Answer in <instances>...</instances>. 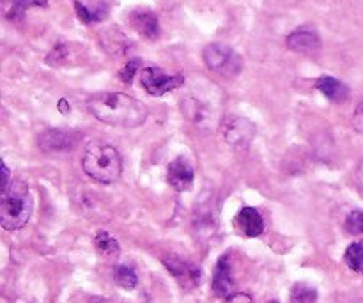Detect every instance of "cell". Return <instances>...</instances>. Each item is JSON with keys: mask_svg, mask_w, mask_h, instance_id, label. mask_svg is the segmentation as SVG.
Segmentation results:
<instances>
[{"mask_svg": "<svg viewBox=\"0 0 363 303\" xmlns=\"http://www.w3.org/2000/svg\"><path fill=\"white\" fill-rule=\"evenodd\" d=\"M89 110L101 123L119 128H138L147 119V109L124 92H101L89 99Z\"/></svg>", "mask_w": 363, "mask_h": 303, "instance_id": "7a4b0ae2", "label": "cell"}, {"mask_svg": "<svg viewBox=\"0 0 363 303\" xmlns=\"http://www.w3.org/2000/svg\"><path fill=\"white\" fill-rule=\"evenodd\" d=\"M287 46L293 52L312 55V53H318L321 50V38H319V34L315 31L300 28V31H294L293 34H289Z\"/></svg>", "mask_w": 363, "mask_h": 303, "instance_id": "8fae6325", "label": "cell"}, {"mask_svg": "<svg viewBox=\"0 0 363 303\" xmlns=\"http://www.w3.org/2000/svg\"><path fill=\"white\" fill-rule=\"evenodd\" d=\"M82 135L73 130H45L38 138V144L43 151L60 153L69 151L80 142Z\"/></svg>", "mask_w": 363, "mask_h": 303, "instance_id": "ba28073f", "label": "cell"}, {"mask_svg": "<svg viewBox=\"0 0 363 303\" xmlns=\"http://www.w3.org/2000/svg\"><path fill=\"white\" fill-rule=\"evenodd\" d=\"M82 169L91 180L103 184H112L123 174V158L113 145L92 142L84 153Z\"/></svg>", "mask_w": 363, "mask_h": 303, "instance_id": "3957f363", "label": "cell"}, {"mask_svg": "<svg viewBox=\"0 0 363 303\" xmlns=\"http://www.w3.org/2000/svg\"><path fill=\"white\" fill-rule=\"evenodd\" d=\"M236 227L247 238H255L261 236L262 231H264V220L257 209L243 208L236 216Z\"/></svg>", "mask_w": 363, "mask_h": 303, "instance_id": "4fadbf2b", "label": "cell"}, {"mask_svg": "<svg viewBox=\"0 0 363 303\" xmlns=\"http://www.w3.org/2000/svg\"><path fill=\"white\" fill-rule=\"evenodd\" d=\"M113 280H116L117 286L123 287V290H135L138 284L137 273L131 268H128V266H119V268H116V272H113Z\"/></svg>", "mask_w": 363, "mask_h": 303, "instance_id": "d6986e66", "label": "cell"}, {"mask_svg": "<svg viewBox=\"0 0 363 303\" xmlns=\"http://www.w3.org/2000/svg\"><path fill=\"white\" fill-rule=\"evenodd\" d=\"M140 84L151 96H163L184 84V77L170 75L160 67H144L140 71Z\"/></svg>", "mask_w": 363, "mask_h": 303, "instance_id": "8992f818", "label": "cell"}, {"mask_svg": "<svg viewBox=\"0 0 363 303\" xmlns=\"http://www.w3.org/2000/svg\"><path fill=\"white\" fill-rule=\"evenodd\" d=\"M94 247L96 250H98L101 255H105V258H117L121 252V247L119 243H117V240L110 236L106 231H99V233L96 234Z\"/></svg>", "mask_w": 363, "mask_h": 303, "instance_id": "2e32d148", "label": "cell"}, {"mask_svg": "<svg viewBox=\"0 0 363 303\" xmlns=\"http://www.w3.org/2000/svg\"><path fill=\"white\" fill-rule=\"evenodd\" d=\"M140 70V60L138 59H133L130 60V62L124 66V70H121V80L126 82V84H131V80H133V77L137 75V71Z\"/></svg>", "mask_w": 363, "mask_h": 303, "instance_id": "7402d4cb", "label": "cell"}, {"mask_svg": "<svg viewBox=\"0 0 363 303\" xmlns=\"http://www.w3.org/2000/svg\"><path fill=\"white\" fill-rule=\"evenodd\" d=\"M46 0H14L13 9H11L9 18H21L25 11L32 6H45Z\"/></svg>", "mask_w": 363, "mask_h": 303, "instance_id": "ffe728a7", "label": "cell"}, {"mask_svg": "<svg viewBox=\"0 0 363 303\" xmlns=\"http://www.w3.org/2000/svg\"><path fill=\"white\" fill-rule=\"evenodd\" d=\"M213 291L220 298L233 297L234 279L233 270H230V261L227 258H220V261L216 263L215 275H213Z\"/></svg>", "mask_w": 363, "mask_h": 303, "instance_id": "7c38bea8", "label": "cell"}, {"mask_svg": "<svg viewBox=\"0 0 363 303\" xmlns=\"http://www.w3.org/2000/svg\"><path fill=\"white\" fill-rule=\"evenodd\" d=\"M91 303H113V302L106 300V298H94V300H92Z\"/></svg>", "mask_w": 363, "mask_h": 303, "instance_id": "83f0119b", "label": "cell"}, {"mask_svg": "<svg viewBox=\"0 0 363 303\" xmlns=\"http://www.w3.org/2000/svg\"><path fill=\"white\" fill-rule=\"evenodd\" d=\"M269 303H279V302H269Z\"/></svg>", "mask_w": 363, "mask_h": 303, "instance_id": "f1b7e54d", "label": "cell"}, {"mask_svg": "<svg viewBox=\"0 0 363 303\" xmlns=\"http://www.w3.org/2000/svg\"><path fill=\"white\" fill-rule=\"evenodd\" d=\"M344 261L353 272L363 273V241H357V243L347 247L346 254H344Z\"/></svg>", "mask_w": 363, "mask_h": 303, "instance_id": "ac0fdd59", "label": "cell"}, {"mask_svg": "<svg viewBox=\"0 0 363 303\" xmlns=\"http://www.w3.org/2000/svg\"><path fill=\"white\" fill-rule=\"evenodd\" d=\"M353 124H354V128H357L358 131H362V133H363V99H362L360 106L357 109V114H354Z\"/></svg>", "mask_w": 363, "mask_h": 303, "instance_id": "d4e9b609", "label": "cell"}, {"mask_svg": "<svg viewBox=\"0 0 363 303\" xmlns=\"http://www.w3.org/2000/svg\"><path fill=\"white\" fill-rule=\"evenodd\" d=\"M181 112L204 131H215L223 123V94L206 78H190L181 85Z\"/></svg>", "mask_w": 363, "mask_h": 303, "instance_id": "6da1fadb", "label": "cell"}, {"mask_svg": "<svg viewBox=\"0 0 363 303\" xmlns=\"http://www.w3.org/2000/svg\"><path fill=\"white\" fill-rule=\"evenodd\" d=\"M225 303H254V302H252L250 294L238 293V294H233V297L227 298Z\"/></svg>", "mask_w": 363, "mask_h": 303, "instance_id": "cb8c5ba5", "label": "cell"}, {"mask_svg": "<svg viewBox=\"0 0 363 303\" xmlns=\"http://www.w3.org/2000/svg\"><path fill=\"white\" fill-rule=\"evenodd\" d=\"M255 124L243 116H230L223 121V138L233 148H248L255 138Z\"/></svg>", "mask_w": 363, "mask_h": 303, "instance_id": "52a82bcc", "label": "cell"}, {"mask_svg": "<svg viewBox=\"0 0 363 303\" xmlns=\"http://www.w3.org/2000/svg\"><path fill=\"white\" fill-rule=\"evenodd\" d=\"M315 87L333 103H344L350 98V89H347V85H344L342 82L337 80V78L328 77V75L319 78V80L315 82Z\"/></svg>", "mask_w": 363, "mask_h": 303, "instance_id": "9a60e30c", "label": "cell"}, {"mask_svg": "<svg viewBox=\"0 0 363 303\" xmlns=\"http://www.w3.org/2000/svg\"><path fill=\"white\" fill-rule=\"evenodd\" d=\"M74 7H77L78 18H80L84 23H91V21L98 20V18H99L98 13H91V11H89L87 7H85L82 2H74Z\"/></svg>", "mask_w": 363, "mask_h": 303, "instance_id": "603a6c76", "label": "cell"}, {"mask_svg": "<svg viewBox=\"0 0 363 303\" xmlns=\"http://www.w3.org/2000/svg\"><path fill=\"white\" fill-rule=\"evenodd\" d=\"M34 202L28 188L21 181H14L2 192L0 202V224L6 231H18L27 226L32 216Z\"/></svg>", "mask_w": 363, "mask_h": 303, "instance_id": "277c9868", "label": "cell"}, {"mask_svg": "<svg viewBox=\"0 0 363 303\" xmlns=\"http://www.w3.org/2000/svg\"><path fill=\"white\" fill-rule=\"evenodd\" d=\"M204 62L215 73L223 77H236L243 70V59L230 46L213 43L204 48Z\"/></svg>", "mask_w": 363, "mask_h": 303, "instance_id": "5b68a950", "label": "cell"}, {"mask_svg": "<svg viewBox=\"0 0 363 303\" xmlns=\"http://www.w3.org/2000/svg\"><path fill=\"white\" fill-rule=\"evenodd\" d=\"M2 192H6L7 188H9V169H7L6 163H2Z\"/></svg>", "mask_w": 363, "mask_h": 303, "instance_id": "484cf974", "label": "cell"}, {"mask_svg": "<svg viewBox=\"0 0 363 303\" xmlns=\"http://www.w3.org/2000/svg\"><path fill=\"white\" fill-rule=\"evenodd\" d=\"M357 180H358V184H360V188L363 190V160H362L360 165H358V169H357Z\"/></svg>", "mask_w": 363, "mask_h": 303, "instance_id": "4316f807", "label": "cell"}, {"mask_svg": "<svg viewBox=\"0 0 363 303\" xmlns=\"http://www.w3.org/2000/svg\"><path fill=\"white\" fill-rule=\"evenodd\" d=\"M291 303H318V290L305 282L294 284L291 290Z\"/></svg>", "mask_w": 363, "mask_h": 303, "instance_id": "e0dca14e", "label": "cell"}, {"mask_svg": "<svg viewBox=\"0 0 363 303\" xmlns=\"http://www.w3.org/2000/svg\"><path fill=\"white\" fill-rule=\"evenodd\" d=\"M131 27L147 39H156L160 35L158 18L147 9H137L135 13H131Z\"/></svg>", "mask_w": 363, "mask_h": 303, "instance_id": "5bb4252c", "label": "cell"}, {"mask_svg": "<svg viewBox=\"0 0 363 303\" xmlns=\"http://www.w3.org/2000/svg\"><path fill=\"white\" fill-rule=\"evenodd\" d=\"M163 265L167 266L170 273L177 279V282L183 287H195L201 280V270L191 263L183 261L179 258H165Z\"/></svg>", "mask_w": 363, "mask_h": 303, "instance_id": "30bf717a", "label": "cell"}, {"mask_svg": "<svg viewBox=\"0 0 363 303\" xmlns=\"http://www.w3.org/2000/svg\"><path fill=\"white\" fill-rule=\"evenodd\" d=\"M167 180H169L170 187L176 188L177 192H188L194 187V167L190 165L186 158L177 156L176 160L169 163Z\"/></svg>", "mask_w": 363, "mask_h": 303, "instance_id": "9c48e42d", "label": "cell"}, {"mask_svg": "<svg viewBox=\"0 0 363 303\" xmlns=\"http://www.w3.org/2000/svg\"><path fill=\"white\" fill-rule=\"evenodd\" d=\"M346 229L351 234H363V211H353L347 216Z\"/></svg>", "mask_w": 363, "mask_h": 303, "instance_id": "44dd1931", "label": "cell"}]
</instances>
